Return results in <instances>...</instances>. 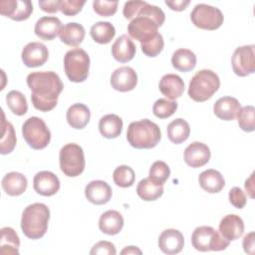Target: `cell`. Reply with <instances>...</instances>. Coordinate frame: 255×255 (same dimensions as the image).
<instances>
[{
    "mask_svg": "<svg viewBox=\"0 0 255 255\" xmlns=\"http://www.w3.org/2000/svg\"><path fill=\"white\" fill-rule=\"evenodd\" d=\"M26 81L31 90L32 104L36 110L49 112L57 106L64 86L55 72H32L27 76Z\"/></svg>",
    "mask_w": 255,
    "mask_h": 255,
    "instance_id": "obj_1",
    "label": "cell"
},
{
    "mask_svg": "<svg viewBox=\"0 0 255 255\" xmlns=\"http://www.w3.org/2000/svg\"><path fill=\"white\" fill-rule=\"evenodd\" d=\"M164 20V12L159 7L146 2L128 25V33L129 37L140 43L146 42L158 34L157 29Z\"/></svg>",
    "mask_w": 255,
    "mask_h": 255,
    "instance_id": "obj_2",
    "label": "cell"
},
{
    "mask_svg": "<svg viewBox=\"0 0 255 255\" xmlns=\"http://www.w3.org/2000/svg\"><path fill=\"white\" fill-rule=\"evenodd\" d=\"M50 219L49 207L40 202H36L25 207L21 217V229L29 239L42 238L48 229Z\"/></svg>",
    "mask_w": 255,
    "mask_h": 255,
    "instance_id": "obj_3",
    "label": "cell"
},
{
    "mask_svg": "<svg viewBox=\"0 0 255 255\" xmlns=\"http://www.w3.org/2000/svg\"><path fill=\"white\" fill-rule=\"evenodd\" d=\"M161 138L159 127L148 119L129 124L127 131L128 143L137 149H149L157 145Z\"/></svg>",
    "mask_w": 255,
    "mask_h": 255,
    "instance_id": "obj_4",
    "label": "cell"
},
{
    "mask_svg": "<svg viewBox=\"0 0 255 255\" xmlns=\"http://www.w3.org/2000/svg\"><path fill=\"white\" fill-rule=\"evenodd\" d=\"M220 80L217 74L211 70L196 72L189 82L188 96L198 103L209 100L219 89Z\"/></svg>",
    "mask_w": 255,
    "mask_h": 255,
    "instance_id": "obj_5",
    "label": "cell"
},
{
    "mask_svg": "<svg viewBox=\"0 0 255 255\" xmlns=\"http://www.w3.org/2000/svg\"><path fill=\"white\" fill-rule=\"evenodd\" d=\"M64 70L71 82L82 83L86 81L90 70L88 53L81 48L69 50L64 56Z\"/></svg>",
    "mask_w": 255,
    "mask_h": 255,
    "instance_id": "obj_6",
    "label": "cell"
},
{
    "mask_svg": "<svg viewBox=\"0 0 255 255\" xmlns=\"http://www.w3.org/2000/svg\"><path fill=\"white\" fill-rule=\"evenodd\" d=\"M191 244L197 251H222L229 246V241L211 226H198L191 235Z\"/></svg>",
    "mask_w": 255,
    "mask_h": 255,
    "instance_id": "obj_7",
    "label": "cell"
},
{
    "mask_svg": "<svg viewBox=\"0 0 255 255\" xmlns=\"http://www.w3.org/2000/svg\"><path fill=\"white\" fill-rule=\"evenodd\" d=\"M59 163L61 171L69 176H79L85 169L86 160L83 148L77 143H67L59 153Z\"/></svg>",
    "mask_w": 255,
    "mask_h": 255,
    "instance_id": "obj_8",
    "label": "cell"
},
{
    "mask_svg": "<svg viewBox=\"0 0 255 255\" xmlns=\"http://www.w3.org/2000/svg\"><path fill=\"white\" fill-rule=\"evenodd\" d=\"M22 134L25 141L33 149L45 148L51 140V131L46 123L38 117H31L22 126Z\"/></svg>",
    "mask_w": 255,
    "mask_h": 255,
    "instance_id": "obj_9",
    "label": "cell"
},
{
    "mask_svg": "<svg viewBox=\"0 0 255 255\" xmlns=\"http://www.w3.org/2000/svg\"><path fill=\"white\" fill-rule=\"evenodd\" d=\"M190 19L195 27L212 31L223 24L224 16L217 7L200 3L194 6L190 13Z\"/></svg>",
    "mask_w": 255,
    "mask_h": 255,
    "instance_id": "obj_10",
    "label": "cell"
},
{
    "mask_svg": "<svg viewBox=\"0 0 255 255\" xmlns=\"http://www.w3.org/2000/svg\"><path fill=\"white\" fill-rule=\"evenodd\" d=\"M255 46L245 45L235 49L232 58V70L239 77H246L255 71Z\"/></svg>",
    "mask_w": 255,
    "mask_h": 255,
    "instance_id": "obj_11",
    "label": "cell"
},
{
    "mask_svg": "<svg viewBox=\"0 0 255 255\" xmlns=\"http://www.w3.org/2000/svg\"><path fill=\"white\" fill-rule=\"evenodd\" d=\"M33 12L31 1L2 0L0 2V13L14 21L27 20Z\"/></svg>",
    "mask_w": 255,
    "mask_h": 255,
    "instance_id": "obj_12",
    "label": "cell"
},
{
    "mask_svg": "<svg viewBox=\"0 0 255 255\" xmlns=\"http://www.w3.org/2000/svg\"><path fill=\"white\" fill-rule=\"evenodd\" d=\"M21 58L26 67L37 68L47 62L49 51L44 44L40 42H31L23 48Z\"/></svg>",
    "mask_w": 255,
    "mask_h": 255,
    "instance_id": "obj_13",
    "label": "cell"
},
{
    "mask_svg": "<svg viewBox=\"0 0 255 255\" xmlns=\"http://www.w3.org/2000/svg\"><path fill=\"white\" fill-rule=\"evenodd\" d=\"M111 86L119 92H129L137 84V75L135 71L128 66L116 69L111 76Z\"/></svg>",
    "mask_w": 255,
    "mask_h": 255,
    "instance_id": "obj_14",
    "label": "cell"
},
{
    "mask_svg": "<svg viewBox=\"0 0 255 255\" xmlns=\"http://www.w3.org/2000/svg\"><path fill=\"white\" fill-rule=\"evenodd\" d=\"M34 190L43 196H52L60 189V180L52 171L42 170L33 178Z\"/></svg>",
    "mask_w": 255,
    "mask_h": 255,
    "instance_id": "obj_15",
    "label": "cell"
},
{
    "mask_svg": "<svg viewBox=\"0 0 255 255\" xmlns=\"http://www.w3.org/2000/svg\"><path fill=\"white\" fill-rule=\"evenodd\" d=\"M211 156V152L209 147L200 141L191 142L184 149V161L187 165L197 168L205 165Z\"/></svg>",
    "mask_w": 255,
    "mask_h": 255,
    "instance_id": "obj_16",
    "label": "cell"
},
{
    "mask_svg": "<svg viewBox=\"0 0 255 255\" xmlns=\"http://www.w3.org/2000/svg\"><path fill=\"white\" fill-rule=\"evenodd\" d=\"M184 246V238L182 233L173 228L163 230L158 237L159 249L167 255L179 253Z\"/></svg>",
    "mask_w": 255,
    "mask_h": 255,
    "instance_id": "obj_17",
    "label": "cell"
},
{
    "mask_svg": "<svg viewBox=\"0 0 255 255\" xmlns=\"http://www.w3.org/2000/svg\"><path fill=\"white\" fill-rule=\"evenodd\" d=\"M112 187L104 180H93L85 187L86 198L93 204L103 205L112 198Z\"/></svg>",
    "mask_w": 255,
    "mask_h": 255,
    "instance_id": "obj_18",
    "label": "cell"
},
{
    "mask_svg": "<svg viewBox=\"0 0 255 255\" xmlns=\"http://www.w3.org/2000/svg\"><path fill=\"white\" fill-rule=\"evenodd\" d=\"M244 222L236 214H227L219 222V233L227 241H233L242 236Z\"/></svg>",
    "mask_w": 255,
    "mask_h": 255,
    "instance_id": "obj_19",
    "label": "cell"
},
{
    "mask_svg": "<svg viewBox=\"0 0 255 255\" xmlns=\"http://www.w3.org/2000/svg\"><path fill=\"white\" fill-rule=\"evenodd\" d=\"M62 27L60 19L56 16H44L36 22L34 32L40 39L51 41L59 35Z\"/></svg>",
    "mask_w": 255,
    "mask_h": 255,
    "instance_id": "obj_20",
    "label": "cell"
},
{
    "mask_svg": "<svg viewBox=\"0 0 255 255\" xmlns=\"http://www.w3.org/2000/svg\"><path fill=\"white\" fill-rule=\"evenodd\" d=\"M240 109L241 105L239 101L229 96L219 98L213 106V112L215 116L223 121L235 120Z\"/></svg>",
    "mask_w": 255,
    "mask_h": 255,
    "instance_id": "obj_21",
    "label": "cell"
},
{
    "mask_svg": "<svg viewBox=\"0 0 255 255\" xmlns=\"http://www.w3.org/2000/svg\"><path fill=\"white\" fill-rule=\"evenodd\" d=\"M136 48L132 40L126 34L120 36L112 46V55L120 63L131 61L135 55Z\"/></svg>",
    "mask_w": 255,
    "mask_h": 255,
    "instance_id": "obj_22",
    "label": "cell"
},
{
    "mask_svg": "<svg viewBox=\"0 0 255 255\" xmlns=\"http://www.w3.org/2000/svg\"><path fill=\"white\" fill-rule=\"evenodd\" d=\"M158 88L163 96L173 101L183 94L184 82L178 75L166 74L160 79Z\"/></svg>",
    "mask_w": 255,
    "mask_h": 255,
    "instance_id": "obj_23",
    "label": "cell"
},
{
    "mask_svg": "<svg viewBox=\"0 0 255 255\" xmlns=\"http://www.w3.org/2000/svg\"><path fill=\"white\" fill-rule=\"evenodd\" d=\"M1 185L7 195L19 196L26 191L28 181L25 175L22 173L11 171L4 175L1 181Z\"/></svg>",
    "mask_w": 255,
    "mask_h": 255,
    "instance_id": "obj_24",
    "label": "cell"
},
{
    "mask_svg": "<svg viewBox=\"0 0 255 255\" xmlns=\"http://www.w3.org/2000/svg\"><path fill=\"white\" fill-rule=\"evenodd\" d=\"M124 217L117 210H107L99 219L100 230L107 235H117L124 227Z\"/></svg>",
    "mask_w": 255,
    "mask_h": 255,
    "instance_id": "obj_25",
    "label": "cell"
},
{
    "mask_svg": "<svg viewBox=\"0 0 255 255\" xmlns=\"http://www.w3.org/2000/svg\"><path fill=\"white\" fill-rule=\"evenodd\" d=\"M200 187L208 193L220 192L225 186L223 175L216 169L210 168L202 171L198 176Z\"/></svg>",
    "mask_w": 255,
    "mask_h": 255,
    "instance_id": "obj_26",
    "label": "cell"
},
{
    "mask_svg": "<svg viewBox=\"0 0 255 255\" xmlns=\"http://www.w3.org/2000/svg\"><path fill=\"white\" fill-rule=\"evenodd\" d=\"M66 119L68 124L73 128L82 129L89 124L91 119V112L86 105L76 103L68 109Z\"/></svg>",
    "mask_w": 255,
    "mask_h": 255,
    "instance_id": "obj_27",
    "label": "cell"
},
{
    "mask_svg": "<svg viewBox=\"0 0 255 255\" xmlns=\"http://www.w3.org/2000/svg\"><path fill=\"white\" fill-rule=\"evenodd\" d=\"M86 35L85 28L83 25L76 23V22H70L64 25L59 33L60 40L71 47H77L80 45Z\"/></svg>",
    "mask_w": 255,
    "mask_h": 255,
    "instance_id": "obj_28",
    "label": "cell"
},
{
    "mask_svg": "<svg viewBox=\"0 0 255 255\" xmlns=\"http://www.w3.org/2000/svg\"><path fill=\"white\" fill-rule=\"evenodd\" d=\"M123 120L115 114H109L101 118L99 122V130L106 138H116L123 130Z\"/></svg>",
    "mask_w": 255,
    "mask_h": 255,
    "instance_id": "obj_29",
    "label": "cell"
},
{
    "mask_svg": "<svg viewBox=\"0 0 255 255\" xmlns=\"http://www.w3.org/2000/svg\"><path fill=\"white\" fill-rule=\"evenodd\" d=\"M171 64L174 69L180 72H189L196 66V56L191 50L181 48L172 54Z\"/></svg>",
    "mask_w": 255,
    "mask_h": 255,
    "instance_id": "obj_30",
    "label": "cell"
},
{
    "mask_svg": "<svg viewBox=\"0 0 255 255\" xmlns=\"http://www.w3.org/2000/svg\"><path fill=\"white\" fill-rule=\"evenodd\" d=\"M166 132L167 137L171 142L179 144L188 138L190 134V127L185 120L178 118L168 124Z\"/></svg>",
    "mask_w": 255,
    "mask_h": 255,
    "instance_id": "obj_31",
    "label": "cell"
},
{
    "mask_svg": "<svg viewBox=\"0 0 255 255\" xmlns=\"http://www.w3.org/2000/svg\"><path fill=\"white\" fill-rule=\"evenodd\" d=\"M0 231V254L18 255L20 240L16 231L12 227H3Z\"/></svg>",
    "mask_w": 255,
    "mask_h": 255,
    "instance_id": "obj_32",
    "label": "cell"
},
{
    "mask_svg": "<svg viewBox=\"0 0 255 255\" xmlns=\"http://www.w3.org/2000/svg\"><path fill=\"white\" fill-rule=\"evenodd\" d=\"M2 120H1V128L2 133L0 138V153L8 154L13 151L16 146V134L14 128L10 122H7L5 119L4 112L2 110Z\"/></svg>",
    "mask_w": 255,
    "mask_h": 255,
    "instance_id": "obj_33",
    "label": "cell"
},
{
    "mask_svg": "<svg viewBox=\"0 0 255 255\" xmlns=\"http://www.w3.org/2000/svg\"><path fill=\"white\" fill-rule=\"evenodd\" d=\"M90 34L95 42L99 44H109L116 35V29L112 23L100 21L91 27Z\"/></svg>",
    "mask_w": 255,
    "mask_h": 255,
    "instance_id": "obj_34",
    "label": "cell"
},
{
    "mask_svg": "<svg viewBox=\"0 0 255 255\" xmlns=\"http://www.w3.org/2000/svg\"><path fill=\"white\" fill-rule=\"evenodd\" d=\"M137 195L144 201H153L163 194V185H158L148 177L141 179L136 186Z\"/></svg>",
    "mask_w": 255,
    "mask_h": 255,
    "instance_id": "obj_35",
    "label": "cell"
},
{
    "mask_svg": "<svg viewBox=\"0 0 255 255\" xmlns=\"http://www.w3.org/2000/svg\"><path fill=\"white\" fill-rule=\"evenodd\" d=\"M6 103L10 111L16 116H24L28 111L27 100L19 91H10L6 95Z\"/></svg>",
    "mask_w": 255,
    "mask_h": 255,
    "instance_id": "obj_36",
    "label": "cell"
},
{
    "mask_svg": "<svg viewBox=\"0 0 255 255\" xmlns=\"http://www.w3.org/2000/svg\"><path fill=\"white\" fill-rule=\"evenodd\" d=\"M113 179L118 186L127 188L134 183L135 174L133 169L128 165H120L114 170Z\"/></svg>",
    "mask_w": 255,
    "mask_h": 255,
    "instance_id": "obj_37",
    "label": "cell"
},
{
    "mask_svg": "<svg viewBox=\"0 0 255 255\" xmlns=\"http://www.w3.org/2000/svg\"><path fill=\"white\" fill-rule=\"evenodd\" d=\"M170 175L169 166L161 160L154 161L148 172V178L158 185H163Z\"/></svg>",
    "mask_w": 255,
    "mask_h": 255,
    "instance_id": "obj_38",
    "label": "cell"
},
{
    "mask_svg": "<svg viewBox=\"0 0 255 255\" xmlns=\"http://www.w3.org/2000/svg\"><path fill=\"white\" fill-rule=\"evenodd\" d=\"M237 118L239 128L242 130L251 132L255 129V110L253 106H245L241 108Z\"/></svg>",
    "mask_w": 255,
    "mask_h": 255,
    "instance_id": "obj_39",
    "label": "cell"
},
{
    "mask_svg": "<svg viewBox=\"0 0 255 255\" xmlns=\"http://www.w3.org/2000/svg\"><path fill=\"white\" fill-rule=\"evenodd\" d=\"M176 101H168L166 99H158L152 107L153 115L158 119H167L171 117L177 110Z\"/></svg>",
    "mask_w": 255,
    "mask_h": 255,
    "instance_id": "obj_40",
    "label": "cell"
},
{
    "mask_svg": "<svg viewBox=\"0 0 255 255\" xmlns=\"http://www.w3.org/2000/svg\"><path fill=\"white\" fill-rule=\"evenodd\" d=\"M164 47V41L161 34H157L152 39L140 43V48L143 54L147 57H156L162 51Z\"/></svg>",
    "mask_w": 255,
    "mask_h": 255,
    "instance_id": "obj_41",
    "label": "cell"
},
{
    "mask_svg": "<svg viewBox=\"0 0 255 255\" xmlns=\"http://www.w3.org/2000/svg\"><path fill=\"white\" fill-rule=\"evenodd\" d=\"M118 1H106L95 0L93 2L94 11L102 17H110L116 14L118 10Z\"/></svg>",
    "mask_w": 255,
    "mask_h": 255,
    "instance_id": "obj_42",
    "label": "cell"
},
{
    "mask_svg": "<svg viewBox=\"0 0 255 255\" xmlns=\"http://www.w3.org/2000/svg\"><path fill=\"white\" fill-rule=\"evenodd\" d=\"M86 1L80 0H61L60 11L66 16L77 15L85 5Z\"/></svg>",
    "mask_w": 255,
    "mask_h": 255,
    "instance_id": "obj_43",
    "label": "cell"
},
{
    "mask_svg": "<svg viewBox=\"0 0 255 255\" xmlns=\"http://www.w3.org/2000/svg\"><path fill=\"white\" fill-rule=\"evenodd\" d=\"M228 198H229V202L235 208H238V209H242L247 202V198L244 191L238 186H234L229 190Z\"/></svg>",
    "mask_w": 255,
    "mask_h": 255,
    "instance_id": "obj_44",
    "label": "cell"
},
{
    "mask_svg": "<svg viewBox=\"0 0 255 255\" xmlns=\"http://www.w3.org/2000/svg\"><path fill=\"white\" fill-rule=\"evenodd\" d=\"M91 255H116L117 250L115 245L110 241H100L96 243L92 250L90 251Z\"/></svg>",
    "mask_w": 255,
    "mask_h": 255,
    "instance_id": "obj_45",
    "label": "cell"
},
{
    "mask_svg": "<svg viewBox=\"0 0 255 255\" xmlns=\"http://www.w3.org/2000/svg\"><path fill=\"white\" fill-rule=\"evenodd\" d=\"M145 3H146L145 1H137V0L126 2L124 5V9H123V14H124L125 18L131 21L136 16V14L140 10V8Z\"/></svg>",
    "mask_w": 255,
    "mask_h": 255,
    "instance_id": "obj_46",
    "label": "cell"
},
{
    "mask_svg": "<svg viewBox=\"0 0 255 255\" xmlns=\"http://www.w3.org/2000/svg\"><path fill=\"white\" fill-rule=\"evenodd\" d=\"M60 2H61V0L39 1V6L44 12L57 13L60 10Z\"/></svg>",
    "mask_w": 255,
    "mask_h": 255,
    "instance_id": "obj_47",
    "label": "cell"
},
{
    "mask_svg": "<svg viewBox=\"0 0 255 255\" xmlns=\"http://www.w3.org/2000/svg\"><path fill=\"white\" fill-rule=\"evenodd\" d=\"M243 249L248 254L254 253V232L246 234L243 238Z\"/></svg>",
    "mask_w": 255,
    "mask_h": 255,
    "instance_id": "obj_48",
    "label": "cell"
},
{
    "mask_svg": "<svg viewBox=\"0 0 255 255\" xmlns=\"http://www.w3.org/2000/svg\"><path fill=\"white\" fill-rule=\"evenodd\" d=\"M165 5H167L173 11H183L190 3L189 0H175V1H165Z\"/></svg>",
    "mask_w": 255,
    "mask_h": 255,
    "instance_id": "obj_49",
    "label": "cell"
},
{
    "mask_svg": "<svg viewBox=\"0 0 255 255\" xmlns=\"http://www.w3.org/2000/svg\"><path fill=\"white\" fill-rule=\"evenodd\" d=\"M253 177H254V173H252L250 175V177L248 179H246L245 181V190L246 192L249 194V196L251 198H254V195H253V192H254V183H253Z\"/></svg>",
    "mask_w": 255,
    "mask_h": 255,
    "instance_id": "obj_50",
    "label": "cell"
},
{
    "mask_svg": "<svg viewBox=\"0 0 255 255\" xmlns=\"http://www.w3.org/2000/svg\"><path fill=\"white\" fill-rule=\"evenodd\" d=\"M121 254H141V251L136 246H127L121 251Z\"/></svg>",
    "mask_w": 255,
    "mask_h": 255,
    "instance_id": "obj_51",
    "label": "cell"
}]
</instances>
